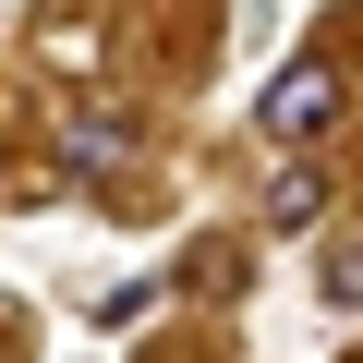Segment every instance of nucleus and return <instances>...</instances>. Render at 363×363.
I'll list each match as a JSON object with an SVG mask.
<instances>
[{"label": "nucleus", "mask_w": 363, "mask_h": 363, "mask_svg": "<svg viewBox=\"0 0 363 363\" xmlns=\"http://www.w3.org/2000/svg\"><path fill=\"white\" fill-rule=\"evenodd\" d=\"M327 121H339V73H327V61H279L267 97H255V133H267V145H315Z\"/></svg>", "instance_id": "obj_1"}, {"label": "nucleus", "mask_w": 363, "mask_h": 363, "mask_svg": "<svg viewBox=\"0 0 363 363\" xmlns=\"http://www.w3.org/2000/svg\"><path fill=\"white\" fill-rule=\"evenodd\" d=\"M61 157H73V169H109V157H121V121H73Z\"/></svg>", "instance_id": "obj_2"}, {"label": "nucleus", "mask_w": 363, "mask_h": 363, "mask_svg": "<svg viewBox=\"0 0 363 363\" xmlns=\"http://www.w3.org/2000/svg\"><path fill=\"white\" fill-rule=\"evenodd\" d=\"M327 303H363V255H339V267H327Z\"/></svg>", "instance_id": "obj_4"}, {"label": "nucleus", "mask_w": 363, "mask_h": 363, "mask_svg": "<svg viewBox=\"0 0 363 363\" xmlns=\"http://www.w3.org/2000/svg\"><path fill=\"white\" fill-rule=\"evenodd\" d=\"M315 206H327V194H315V169H291V182H279V194H267V218H279V230H303Z\"/></svg>", "instance_id": "obj_3"}]
</instances>
